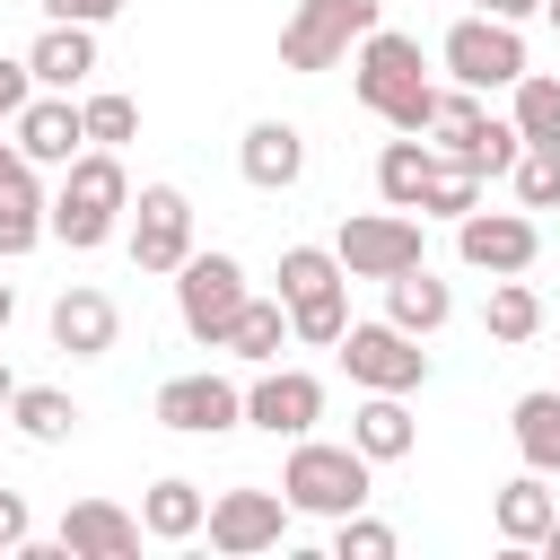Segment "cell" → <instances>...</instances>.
<instances>
[{
  "label": "cell",
  "instance_id": "obj_23",
  "mask_svg": "<svg viewBox=\"0 0 560 560\" xmlns=\"http://www.w3.org/2000/svg\"><path fill=\"white\" fill-rule=\"evenodd\" d=\"M446 315H455V289H446L429 262H411V271H394V280H385V324H402V332H420V341H429Z\"/></svg>",
  "mask_w": 560,
  "mask_h": 560
},
{
  "label": "cell",
  "instance_id": "obj_36",
  "mask_svg": "<svg viewBox=\"0 0 560 560\" xmlns=\"http://www.w3.org/2000/svg\"><path fill=\"white\" fill-rule=\"evenodd\" d=\"M0 201H44V192H35V158H26L18 140H0Z\"/></svg>",
  "mask_w": 560,
  "mask_h": 560
},
{
  "label": "cell",
  "instance_id": "obj_22",
  "mask_svg": "<svg viewBox=\"0 0 560 560\" xmlns=\"http://www.w3.org/2000/svg\"><path fill=\"white\" fill-rule=\"evenodd\" d=\"M429 175H438V140H429V131H402V140L376 149V192H385V210H420Z\"/></svg>",
  "mask_w": 560,
  "mask_h": 560
},
{
  "label": "cell",
  "instance_id": "obj_37",
  "mask_svg": "<svg viewBox=\"0 0 560 560\" xmlns=\"http://www.w3.org/2000/svg\"><path fill=\"white\" fill-rule=\"evenodd\" d=\"M26 542H35V516L18 490H0V551H26Z\"/></svg>",
  "mask_w": 560,
  "mask_h": 560
},
{
  "label": "cell",
  "instance_id": "obj_25",
  "mask_svg": "<svg viewBox=\"0 0 560 560\" xmlns=\"http://www.w3.org/2000/svg\"><path fill=\"white\" fill-rule=\"evenodd\" d=\"M140 525H149V542H192V534L210 525V499H201V481H184V472L149 481V499H140Z\"/></svg>",
  "mask_w": 560,
  "mask_h": 560
},
{
  "label": "cell",
  "instance_id": "obj_31",
  "mask_svg": "<svg viewBox=\"0 0 560 560\" xmlns=\"http://www.w3.org/2000/svg\"><path fill=\"white\" fill-rule=\"evenodd\" d=\"M464 210H481V175L438 149V175H429V192H420V219H464Z\"/></svg>",
  "mask_w": 560,
  "mask_h": 560
},
{
  "label": "cell",
  "instance_id": "obj_15",
  "mask_svg": "<svg viewBox=\"0 0 560 560\" xmlns=\"http://www.w3.org/2000/svg\"><path fill=\"white\" fill-rule=\"evenodd\" d=\"M324 420V385L306 376V368H262L254 385H245V429H262V438H306Z\"/></svg>",
  "mask_w": 560,
  "mask_h": 560
},
{
  "label": "cell",
  "instance_id": "obj_19",
  "mask_svg": "<svg viewBox=\"0 0 560 560\" xmlns=\"http://www.w3.org/2000/svg\"><path fill=\"white\" fill-rule=\"evenodd\" d=\"M236 166H245L254 192H289V184L306 175V131L280 122V114H262V122H245V140H236Z\"/></svg>",
  "mask_w": 560,
  "mask_h": 560
},
{
  "label": "cell",
  "instance_id": "obj_9",
  "mask_svg": "<svg viewBox=\"0 0 560 560\" xmlns=\"http://www.w3.org/2000/svg\"><path fill=\"white\" fill-rule=\"evenodd\" d=\"M332 350H341V368H350L359 394H420L429 385V350L402 324H350Z\"/></svg>",
  "mask_w": 560,
  "mask_h": 560
},
{
  "label": "cell",
  "instance_id": "obj_11",
  "mask_svg": "<svg viewBox=\"0 0 560 560\" xmlns=\"http://www.w3.org/2000/svg\"><path fill=\"white\" fill-rule=\"evenodd\" d=\"M158 429H175V438H228V429H245V385H228L210 368L166 376L158 385Z\"/></svg>",
  "mask_w": 560,
  "mask_h": 560
},
{
  "label": "cell",
  "instance_id": "obj_10",
  "mask_svg": "<svg viewBox=\"0 0 560 560\" xmlns=\"http://www.w3.org/2000/svg\"><path fill=\"white\" fill-rule=\"evenodd\" d=\"M332 254H341L350 280H376V289H385L394 271L429 262V254H420V210H359V219H341Z\"/></svg>",
  "mask_w": 560,
  "mask_h": 560
},
{
  "label": "cell",
  "instance_id": "obj_8",
  "mask_svg": "<svg viewBox=\"0 0 560 560\" xmlns=\"http://www.w3.org/2000/svg\"><path fill=\"white\" fill-rule=\"evenodd\" d=\"M438 61H446V79L472 88V96H481V88H516V79H525V35H516L508 18H490V9H472V18L446 26Z\"/></svg>",
  "mask_w": 560,
  "mask_h": 560
},
{
  "label": "cell",
  "instance_id": "obj_17",
  "mask_svg": "<svg viewBox=\"0 0 560 560\" xmlns=\"http://www.w3.org/2000/svg\"><path fill=\"white\" fill-rule=\"evenodd\" d=\"M140 516L114 508V499H70L61 508V560H131L140 551Z\"/></svg>",
  "mask_w": 560,
  "mask_h": 560
},
{
  "label": "cell",
  "instance_id": "obj_24",
  "mask_svg": "<svg viewBox=\"0 0 560 560\" xmlns=\"http://www.w3.org/2000/svg\"><path fill=\"white\" fill-rule=\"evenodd\" d=\"M551 516H560V499H551V481L525 464L508 490H499V508H490V525H499V542H516V551H534L542 534H551Z\"/></svg>",
  "mask_w": 560,
  "mask_h": 560
},
{
  "label": "cell",
  "instance_id": "obj_27",
  "mask_svg": "<svg viewBox=\"0 0 560 560\" xmlns=\"http://www.w3.org/2000/svg\"><path fill=\"white\" fill-rule=\"evenodd\" d=\"M481 332L499 341V350H516V341H534L542 332V298L508 271V280H490V298H481Z\"/></svg>",
  "mask_w": 560,
  "mask_h": 560
},
{
  "label": "cell",
  "instance_id": "obj_2",
  "mask_svg": "<svg viewBox=\"0 0 560 560\" xmlns=\"http://www.w3.org/2000/svg\"><path fill=\"white\" fill-rule=\"evenodd\" d=\"M122 210H131L122 158H114V149H79V158L61 166V192H52V236H61L70 254H96V245L122 228Z\"/></svg>",
  "mask_w": 560,
  "mask_h": 560
},
{
  "label": "cell",
  "instance_id": "obj_16",
  "mask_svg": "<svg viewBox=\"0 0 560 560\" xmlns=\"http://www.w3.org/2000/svg\"><path fill=\"white\" fill-rule=\"evenodd\" d=\"M9 131H18V149H26L35 166H70V158L88 149V114L70 105V88H44V96H26Z\"/></svg>",
  "mask_w": 560,
  "mask_h": 560
},
{
  "label": "cell",
  "instance_id": "obj_35",
  "mask_svg": "<svg viewBox=\"0 0 560 560\" xmlns=\"http://www.w3.org/2000/svg\"><path fill=\"white\" fill-rule=\"evenodd\" d=\"M332 560H394V525H376L368 508L332 516Z\"/></svg>",
  "mask_w": 560,
  "mask_h": 560
},
{
  "label": "cell",
  "instance_id": "obj_40",
  "mask_svg": "<svg viewBox=\"0 0 560 560\" xmlns=\"http://www.w3.org/2000/svg\"><path fill=\"white\" fill-rule=\"evenodd\" d=\"M472 9H490V18H508V26H525V18H542V0H472Z\"/></svg>",
  "mask_w": 560,
  "mask_h": 560
},
{
  "label": "cell",
  "instance_id": "obj_34",
  "mask_svg": "<svg viewBox=\"0 0 560 560\" xmlns=\"http://www.w3.org/2000/svg\"><path fill=\"white\" fill-rule=\"evenodd\" d=\"M52 236V201H0V262H26Z\"/></svg>",
  "mask_w": 560,
  "mask_h": 560
},
{
  "label": "cell",
  "instance_id": "obj_29",
  "mask_svg": "<svg viewBox=\"0 0 560 560\" xmlns=\"http://www.w3.org/2000/svg\"><path fill=\"white\" fill-rule=\"evenodd\" d=\"M9 429H18L26 446H61V438L79 429V402H70L61 385H18V402H9Z\"/></svg>",
  "mask_w": 560,
  "mask_h": 560
},
{
  "label": "cell",
  "instance_id": "obj_44",
  "mask_svg": "<svg viewBox=\"0 0 560 560\" xmlns=\"http://www.w3.org/2000/svg\"><path fill=\"white\" fill-rule=\"evenodd\" d=\"M542 18H551V26H560V0H542Z\"/></svg>",
  "mask_w": 560,
  "mask_h": 560
},
{
  "label": "cell",
  "instance_id": "obj_3",
  "mask_svg": "<svg viewBox=\"0 0 560 560\" xmlns=\"http://www.w3.org/2000/svg\"><path fill=\"white\" fill-rule=\"evenodd\" d=\"M368 490H376V464L359 455V446H332V438H298L289 446V464H280V499L298 508V516H350V508H368Z\"/></svg>",
  "mask_w": 560,
  "mask_h": 560
},
{
  "label": "cell",
  "instance_id": "obj_1",
  "mask_svg": "<svg viewBox=\"0 0 560 560\" xmlns=\"http://www.w3.org/2000/svg\"><path fill=\"white\" fill-rule=\"evenodd\" d=\"M350 88H359V105L385 114L394 131H429V122H438V88H429V70H420V44L394 35V26H368V35H359Z\"/></svg>",
  "mask_w": 560,
  "mask_h": 560
},
{
  "label": "cell",
  "instance_id": "obj_28",
  "mask_svg": "<svg viewBox=\"0 0 560 560\" xmlns=\"http://www.w3.org/2000/svg\"><path fill=\"white\" fill-rule=\"evenodd\" d=\"M289 341H298V332H289V298H245V315H236L228 350H236L245 368H271V359H280Z\"/></svg>",
  "mask_w": 560,
  "mask_h": 560
},
{
  "label": "cell",
  "instance_id": "obj_21",
  "mask_svg": "<svg viewBox=\"0 0 560 560\" xmlns=\"http://www.w3.org/2000/svg\"><path fill=\"white\" fill-rule=\"evenodd\" d=\"M350 446H359L368 464H402V455L420 446V420H411V402H402V394H368V402L350 411Z\"/></svg>",
  "mask_w": 560,
  "mask_h": 560
},
{
  "label": "cell",
  "instance_id": "obj_18",
  "mask_svg": "<svg viewBox=\"0 0 560 560\" xmlns=\"http://www.w3.org/2000/svg\"><path fill=\"white\" fill-rule=\"evenodd\" d=\"M114 341H122V306H114L105 289L70 280V289L52 298V350H70V359H105Z\"/></svg>",
  "mask_w": 560,
  "mask_h": 560
},
{
  "label": "cell",
  "instance_id": "obj_26",
  "mask_svg": "<svg viewBox=\"0 0 560 560\" xmlns=\"http://www.w3.org/2000/svg\"><path fill=\"white\" fill-rule=\"evenodd\" d=\"M508 438H516V455H525L534 472H560V385H534V394H516V411H508Z\"/></svg>",
  "mask_w": 560,
  "mask_h": 560
},
{
  "label": "cell",
  "instance_id": "obj_32",
  "mask_svg": "<svg viewBox=\"0 0 560 560\" xmlns=\"http://www.w3.org/2000/svg\"><path fill=\"white\" fill-rule=\"evenodd\" d=\"M79 114H88V149H122V140H140V105H131L122 88H96Z\"/></svg>",
  "mask_w": 560,
  "mask_h": 560
},
{
  "label": "cell",
  "instance_id": "obj_39",
  "mask_svg": "<svg viewBox=\"0 0 560 560\" xmlns=\"http://www.w3.org/2000/svg\"><path fill=\"white\" fill-rule=\"evenodd\" d=\"M26 96H35V70H26V61H0V122H18Z\"/></svg>",
  "mask_w": 560,
  "mask_h": 560
},
{
  "label": "cell",
  "instance_id": "obj_12",
  "mask_svg": "<svg viewBox=\"0 0 560 560\" xmlns=\"http://www.w3.org/2000/svg\"><path fill=\"white\" fill-rule=\"evenodd\" d=\"M289 499L280 490H219L210 499V551H228V560H254V551H280V534H289Z\"/></svg>",
  "mask_w": 560,
  "mask_h": 560
},
{
  "label": "cell",
  "instance_id": "obj_20",
  "mask_svg": "<svg viewBox=\"0 0 560 560\" xmlns=\"http://www.w3.org/2000/svg\"><path fill=\"white\" fill-rule=\"evenodd\" d=\"M26 70H35V88H88L96 79V26L44 18V35L26 44Z\"/></svg>",
  "mask_w": 560,
  "mask_h": 560
},
{
  "label": "cell",
  "instance_id": "obj_41",
  "mask_svg": "<svg viewBox=\"0 0 560 560\" xmlns=\"http://www.w3.org/2000/svg\"><path fill=\"white\" fill-rule=\"evenodd\" d=\"M9 324H18V289L0 280V332H9Z\"/></svg>",
  "mask_w": 560,
  "mask_h": 560
},
{
  "label": "cell",
  "instance_id": "obj_6",
  "mask_svg": "<svg viewBox=\"0 0 560 560\" xmlns=\"http://www.w3.org/2000/svg\"><path fill=\"white\" fill-rule=\"evenodd\" d=\"M368 26H385V0H298L280 26V70H341Z\"/></svg>",
  "mask_w": 560,
  "mask_h": 560
},
{
  "label": "cell",
  "instance_id": "obj_33",
  "mask_svg": "<svg viewBox=\"0 0 560 560\" xmlns=\"http://www.w3.org/2000/svg\"><path fill=\"white\" fill-rule=\"evenodd\" d=\"M508 184H516V210H560V149H525Z\"/></svg>",
  "mask_w": 560,
  "mask_h": 560
},
{
  "label": "cell",
  "instance_id": "obj_7",
  "mask_svg": "<svg viewBox=\"0 0 560 560\" xmlns=\"http://www.w3.org/2000/svg\"><path fill=\"white\" fill-rule=\"evenodd\" d=\"M245 298H254V289H245V262H236V254H184V271H175V315H184V332H192L201 350H228Z\"/></svg>",
  "mask_w": 560,
  "mask_h": 560
},
{
  "label": "cell",
  "instance_id": "obj_4",
  "mask_svg": "<svg viewBox=\"0 0 560 560\" xmlns=\"http://www.w3.org/2000/svg\"><path fill=\"white\" fill-rule=\"evenodd\" d=\"M280 298H289V332L306 350H332L350 332V271L332 245H289L280 254Z\"/></svg>",
  "mask_w": 560,
  "mask_h": 560
},
{
  "label": "cell",
  "instance_id": "obj_42",
  "mask_svg": "<svg viewBox=\"0 0 560 560\" xmlns=\"http://www.w3.org/2000/svg\"><path fill=\"white\" fill-rule=\"evenodd\" d=\"M9 402H18V376H9V359H0V411H9Z\"/></svg>",
  "mask_w": 560,
  "mask_h": 560
},
{
  "label": "cell",
  "instance_id": "obj_38",
  "mask_svg": "<svg viewBox=\"0 0 560 560\" xmlns=\"http://www.w3.org/2000/svg\"><path fill=\"white\" fill-rule=\"evenodd\" d=\"M122 0H44V18H61V26H105Z\"/></svg>",
  "mask_w": 560,
  "mask_h": 560
},
{
  "label": "cell",
  "instance_id": "obj_13",
  "mask_svg": "<svg viewBox=\"0 0 560 560\" xmlns=\"http://www.w3.org/2000/svg\"><path fill=\"white\" fill-rule=\"evenodd\" d=\"M184 254H192L184 184H140V201H131V262L140 271H184Z\"/></svg>",
  "mask_w": 560,
  "mask_h": 560
},
{
  "label": "cell",
  "instance_id": "obj_5",
  "mask_svg": "<svg viewBox=\"0 0 560 560\" xmlns=\"http://www.w3.org/2000/svg\"><path fill=\"white\" fill-rule=\"evenodd\" d=\"M429 140H438L446 158H464L481 184H499V175L525 158V131H516V114L499 122V114H490L472 88H446V96H438V122H429Z\"/></svg>",
  "mask_w": 560,
  "mask_h": 560
},
{
  "label": "cell",
  "instance_id": "obj_43",
  "mask_svg": "<svg viewBox=\"0 0 560 560\" xmlns=\"http://www.w3.org/2000/svg\"><path fill=\"white\" fill-rule=\"evenodd\" d=\"M534 551H551V560H560V516H551V534H542V542H534Z\"/></svg>",
  "mask_w": 560,
  "mask_h": 560
},
{
  "label": "cell",
  "instance_id": "obj_14",
  "mask_svg": "<svg viewBox=\"0 0 560 560\" xmlns=\"http://www.w3.org/2000/svg\"><path fill=\"white\" fill-rule=\"evenodd\" d=\"M455 254H464L472 271L508 280V271H525V262L542 254V228H534V210H464V219H455Z\"/></svg>",
  "mask_w": 560,
  "mask_h": 560
},
{
  "label": "cell",
  "instance_id": "obj_30",
  "mask_svg": "<svg viewBox=\"0 0 560 560\" xmlns=\"http://www.w3.org/2000/svg\"><path fill=\"white\" fill-rule=\"evenodd\" d=\"M508 96H516V131H525V149H560V79L525 70Z\"/></svg>",
  "mask_w": 560,
  "mask_h": 560
}]
</instances>
